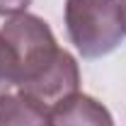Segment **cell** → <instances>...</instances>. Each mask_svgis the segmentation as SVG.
I'll return each mask as SVG.
<instances>
[{
  "label": "cell",
  "instance_id": "obj_8",
  "mask_svg": "<svg viewBox=\"0 0 126 126\" xmlns=\"http://www.w3.org/2000/svg\"><path fill=\"white\" fill-rule=\"evenodd\" d=\"M119 17H121V29L126 34V0H119Z\"/></svg>",
  "mask_w": 126,
  "mask_h": 126
},
{
  "label": "cell",
  "instance_id": "obj_7",
  "mask_svg": "<svg viewBox=\"0 0 126 126\" xmlns=\"http://www.w3.org/2000/svg\"><path fill=\"white\" fill-rule=\"evenodd\" d=\"M12 87H15V85H12V78H10V73H7V65H5V58H2V51H0V97L7 94Z\"/></svg>",
  "mask_w": 126,
  "mask_h": 126
},
{
  "label": "cell",
  "instance_id": "obj_6",
  "mask_svg": "<svg viewBox=\"0 0 126 126\" xmlns=\"http://www.w3.org/2000/svg\"><path fill=\"white\" fill-rule=\"evenodd\" d=\"M32 0H0V17H15L27 12Z\"/></svg>",
  "mask_w": 126,
  "mask_h": 126
},
{
  "label": "cell",
  "instance_id": "obj_2",
  "mask_svg": "<svg viewBox=\"0 0 126 126\" xmlns=\"http://www.w3.org/2000/svg\"><path fill=\"white\" fill-rule=\"evenodd\" d=\"M65 29L82 58H102L121 44L119 0H65Z\"/></svg>",
  "mask_w": 126,
  "mask_h": 126
},
{
  "label": "cell",
  "instance_id": "obj_5",
  "mask_svg": "<svg viewBox=\"0 0 126 126\" xmlns=\"http://www.w3.org/2000/svg\"><path fill=\"white\" fill-rule=\"evenodd\" d=\"M0 126H51L48 107L24 92L0 97Z\"/></svg>",
  "mask_w": 126,
  "mask_h": 126
},
{
  "label": "cell",
  "instance_id": "obj_4",
  "mask_svg": "<svg viewBox=\"0 0 126 126\" xmlns=\"http://www.w3.org/2000/svg\"><path fill=\"white\" fill-rule=\"evenodd\" d=\"M51 126H114L109 109L90 94L75 92L51 109Z\"/></svg>",
  "mask_w": 126,
  "mask_h": 126
},
{
  "label": "cell",
  "instance_id": "obj_1",
  "mask_svg": "<svg viewBox=\"0 0 126 126\" xmlns=\"http://www.w3.org/2000/svg\"><path fill=\"white\" fill-rule=\"evenodd\" d=\"M0 51L15 87H24L36 80L58 58L61 46L41 17L22 12L0 27Z\"/></svg>",
  "mask_w": 126,
  "mask_h": 126
},
{
  "label": "cell",
  "instance_id": "obj_3",
  "mask_svg": "<svg viewBox=\"0 0 126 126\" xmlns=\"http://www.w3.org/2000/svg\"><path fill=\"white\" fill-rule=\"evenodd\" d=\"M80 87V68H78V61L65 51L61 48L58 58L48 65L46 70L39 75L36 80L27 82L24 87H19V92L34 97L36 102H41L44 107H53L58 104L61 99L75 94Z\"/></svg>",
  "mask_w": 126,
  "mask_h": 126
}]
</instances>
